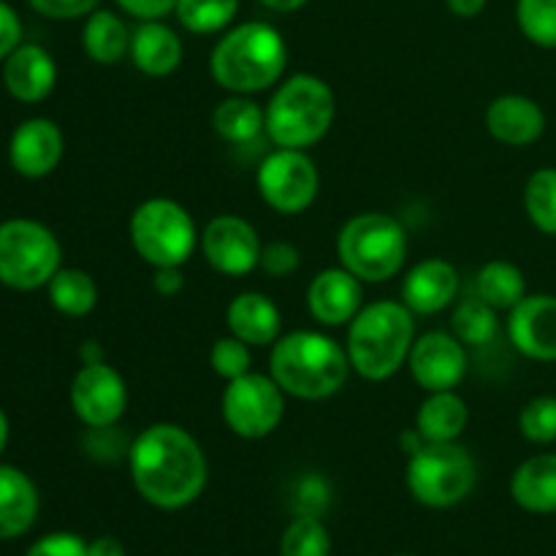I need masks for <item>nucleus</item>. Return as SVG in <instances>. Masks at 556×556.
I'll return each mask as SVG.
<instances>
[{
	"instance_id": "nucleus-1",
	"label": "nucleus",
	"mask_w": 556,
	"mask_h": 556,
	"mask_svg": "<svg viewBox=\"0 0 556 556\" xmlns=\"http://www.w3.org/2000/svg\"><path fill=\"white\" fill-rule=\"evenodd\" d=\"M134 489L157 510H182L206 489L210 465L199 440L179 424H152L130 440Z\"/></svg>"
},
{
	"instance_id": "nucleus-2",
	"label": "nucleus",
	"mask_w": 556,
	"mask_h": 556,
	"mask_svg": "<svg viewBox=\"0 0 556 556\" xmlns=\"http://www.w3.org/2000/svg\"><path fill=\"white\" fill-rule=\"evenodd\" d=\"M351 369L345 348L324 331L299 329L282 334L269 353V375L293 400H329L342 391Z\"/></svg>"
},
{
	"instance_id": "nucleus-3",
	"label": "nucleus",
	"mask_w": 556,
	"mask_h": 556,
	"mask_svg": "<svg viewBox=\"0 0 556 556\" xmlns=\"http://www.w3.org/2000/svg\"><path fill=\"white\" fill-rule=\"evenodd\" d=\"M288 47L269 22H242L231 27L210 54V74L231 96H255L282 79Z\"/></svg>"
},
{
	"instance_id": "nucleus-4",
	"label": "nucleus",
	"mask_w": 556,
	"mask_h": 556,
	"mask_svg": "<svg viewBox=\"0 0 556 556\" xmlns=\"http://www.w3.org/2000/svg\"><path fill=\"white\" fill-rule=\"evenodd\" d=\"M416 342V320L405 302H369L348 324L345 351L364 380H389L407 364Z\"/></svg>"
},
{
	"instance_id": "nucleus-5",
	"label": "nucleus",
	"mask_w": 556,
	"mask_h": 556,
	"mask_svg": "<svg viewBox=\"0 0 556 556\" xmlns=\"http://www.w3.org/2000/svg\"><path fill=\"white\" fill-rule=\"evenodd\" d=\"M266 136L275 147L307 150L329 134L337 114V98L329 81L315 74H293L280 81L266 103Z\"/></svg>"
},
{
	"instance_id": "nucleus-6",
	"label": "nucleus",
	"mask_w": 556,
	"mask_h": 556,
	"mask_svg": "<svg viewBox=\"0 0 556 556\" xmlns=\"http://www.w3.org/2000/svg\"><path fill=\"white\" fill-rule=\"evenodd\" d=\"M337 258L362 282H386L407 264V231L389 212H362L337 233Z\"/></svg>"
},
{
	"instance_id": "nucleus-7",
	"label": "nucleus",
	"mask_w": 556,
	"mask_h": 556,
	"mask_svg": "<svg viewBox=\"0 0 556 556\" xmlns=\"http://www.w3.org/2000/svg\"><path fill=\"white\" fill-rule=\"evenodd\" d=\"M407 492L424 508L445 510L465 503L478 483V465L459 443H424L407 456Z\"/></svg>"
},
{
	"instance_id": "nucleus-8",
	"label": "nucleus",
	"mask_w": 556,
	"mask_h": 556,
	"mask_svg": "<svg viewBox=\"0 0 556 556\" xmlns=\"http://www.w3.org/2000/svg\"><path fill=\"white\" fill-rule=\"evenodd\" d=\"M128 237L136 255L152 269L182 266L199 248V228L193 215L179 201L155 195L141 201L128 223Z\"/></svg>"
},
{
	"instance_id": "nucleus-9",
	"label": "nucleus",
	"mask_w": 556,
	"mask_h": 556,
	"mask_svg": "<svg viewBox=\"0 0 556 556\" xmlns=\"http://www.w3.org/2000/svg\"><path fill=\"white\" fill-rule=\"evenodd\" d=\"M63 266V248L52 228L30 217L0 223V282L14 291L49 286Z\"/></svg>"
},
{
	"instance_id": "nucleus-10",
	"label": "nucleus",
	"mask_w": 556,
	"mask_h": 556,
	"mask_svg": "<svg viewBox=\"0 0 556 556\" xmlns=\"http://www.w3.org/2000/svg\"><path fill=\"white\" fill-rule=\"evenodd\" d=\"M220 413L226 427L237 438L264 440L286 418V391L271 375L248 372L237 380H228Z\"/></svg>"
},
{
	"instance_id": "nucleus-11",
	"label": "nucleus",
	"mask_w": 556,
	"mask_h": 556,
	"mask_svg": "<svg viewBox=\"0 0 556 556\" xmlns=\"http://www.w3.org/2000/svg\"><path fill=\"white\" fill-rule=\"evenodd\" d=\"M255 185L266 206L280 215H302L318 199L320 174L304 150L277 147L261 161Z\"/></svg>"
},
{
	"instance_id": "nucleus-12",
	"label": "nucleus",
	"mask_w": 556,
	"mask_h": 556,
	"mask_svg": "<svg viewBox=\"0 0 556 556\" xmlns=\"http://www.w3.org/2000/svg\"><path fill=\"white\" fill-rule=\"evenodd\" d=\"M71 407L87 429L117 427L128 410V383L112 364H81L71 380Z\"/></svg>"
},
{
	"instance_id": "nucleus-13",
	"label": "nucleus",
	"mask_w": 556,
	"mask_h": 556,
	"mask_svg": "<svg viewBox=\"0 0 556 556\" xmlns=\"http://www.w3.org/2000/svg\"><path fill=\"white\" fill-rule=\"evenodd\" d=\"M199 248L212 269L226 277H242L258 269L264 244L250 220L239 215H217L201 231Z\"/></svg>"
},
{
	"instance_id": "nucleus-14",
	"label": "nucleus",
	"mask_w": 556,
	"mask_h": 556,
	"mask_svg": "<svg viewBox=\"0 0 556 556\" xmlns=\"http://www.w3.org/2000/svg\"><path fill=\"white\" fill-rule=\"evenodd\" d=\"M410 375L427 394L454 391L467 375V345L454 331H427L413 342Z\"/></svg>"
},
{
	"instance_id": "nucleus-15",
	"label": "nucleus",
	"mask_w": 556,
	"mask_h": 556,
	"mask_svg": "<svg viewBox=\"0 0 556 556\" xmlns=\"http://www.w3.org/2000/svg\"><path fill=\"white\" fill-rule=\"evenodd\" d=\"M508 340L530 362H556V296L527 293L508 313Z\"/></svg>"
},
{
	"instance_id": "nucleus-16",
	"label": "nucleus",
	"mask_w": 556,
	"mask_h": 556,
	"mask_svg": "<svg viewBox=\"0 0 556 556\" xmlns=\"http://www.w3.org/2000/svg\"><path fill=\"white\" fill-rule=\"evenodd\" d=\"M63 130L47 117H30L20 123L9 141L11 168L27 179L49 177L63 161Z\"/></svg>"
},
{
	"instance_id": "nucleus-17",
	"label": "nucleus",
	"mask_w": 556,
	"mask_h": 556,
	"mask_svg": "<svg viewBox=\"0 0 556 556\" xmlns=\"http://www.w3.org/2000/svg\"><path fill=\"white\" fill-rule=\"evenodd\" d=\"M364 307V282L345 266L318 271L307 288V309L320 326H348Z\"/></svg>"
},
{
	"instance_id": "nucleus-18",
	"label": "nucleus",
	"mask_w": 556,
	"mask_h": 556,
	"mask_svg": "<svg viewBox=\"0 0 556 556\" xmlns=\"http://www.w3.org/2000/svg\"><path fill=\"white\" fill-rule=\"evenodd\" d=\"M459 293V271L445 258H424L402 280V302L413 315L443 313Z\"/></svg>"
},
{
	"instance_id": "nucleus-19",
	"label": "nucleus",
	"mask_w": 556,
	"mask_h": 556,
	"mask_svg": "<svg viewBox=\"0 0 556 556\" xmlns=\"http://www.w3.org/2000/svg\"><path fill=\"white\" fill-rule=\"evenodd\" d=\"M486 130L508 147H530L546 134V112L530 96L505 92L486 106Z\"/></svg>"
},
{
	"instance_id": "nucleus-20",
	"label": "nucleus",
	"mask_w": 556,
	"mask_h": 556,
	"mask_svg": "<svg viewBox=\"0 0 556 556\" xmlns=\"http://www.w3.org/2000/svg\"><path fill=\"white\" fill-rule=\"evenodd\" d=\"M3 85L20 103H41L58 85V63L38 43H20L3 60Z\"/></svg>"
},
{
	"instance_id": "nucleus-21",
	"label": "nucleus",
	"mask_w": 556,
	"mask_h": 556,
	"mask_svg": "<svg viewBox=\"0 0 556 556\" xmlns=\"http://www.w3.org/2000/svg\"><path fill=\"white\" fill-rule=\"evenodd\" d=\"M228 334L239 337L253 348L275 345L282 337V313L266 293L244 291L226 307Z\"/></svg>"
},
{
	"instance_id": "nucleus-22",
	"label": "nucleus",
	"mask_w": 556,
	"mask_h": 556,
	"mask_svg": "<svg viewBox=\"0 0 556 556\" xmlns=\"http://www.w3.org/2000/svg\"><path fill=\"white\" fill-rule=\"evenodd\" d=\"M182 38L161 20L139 22L130 36V60L136 68L152 79L172 76L182 65Z\"/></svg>"
},
{
	"instance_id": "nucleus-23",
	"label": "nucleus",
	"mask_w": 556,
	"mask_h": 556,
	"mask_svg": "<svg viewBox=\"0 0 556 556\" xmlns=\"http://www.w3.org/2000/svg\"><path fill=\"white\" fill-rule=\"evenodd\" d=\"M36 483L14 465H0V541L22 538L38 519Z\"/></svg>"
},
{
	"instance_id": "nucleus-24",
	"label": "nucleus",
	"mask_w": 556,
	"mask_h": 556,
	"mask_svg": "<svg viewBox=\"0 0 556 556\" xmlns=\"http://www.w3.org/2000/svg\"><path fill=\"white\" fill-rule=\"evenodd\" d=\"M510 497L527 514H556V454H538L521 462L510 476Z\"/></svg>"
},
{
	"instance_id": "nucleus-25",
	"label": "nucleus",
	"mask_w": 556,
	"mask_h": 556,
	"mask_svg": "<svg viewBox=\"0 0 556 556\" xmlns=\"http://www.w3.org/2000/svg\"><path fill=\"white\" fill-rule=\"evenodd\" d=\"M470 421L467 402L454 391H432L416 413V429L424 443H456Z\"/></svg>"
},
{
	"instance_id": "nucleus-26",
	"label": "nucleus",
	"mask_w": 556,
	"mask_h": 556,
	"mask_svg": "<svg viewBox=\"0 0 556 556\" xmlns=\"http://www.w3.org/2000/svg\"><path fill=\"white\" fill-rule=\"evenodd\" d=\"M130 36L125 20L109 9H96L81 27V49L98 65H117L130 54Z\"/></svg>"
},
{
	"instance_id": "nucleus-27",
	"label": "nucleus",
	"mask_w": 556,
	"mask_h": 556,
	"mask_svg": "<svg viewBox=\"0 0 556 556\" xmlns=\"http://www.w3.org/2000/svg\"><path fill=\"white\" fill-rule=\"evenodd\" d=\"M212 128L228 144L248 147L266 134V112L250 96H231L215 106Z\"/></svg>"
},
{
	"instance_id": "nucleus-28",
	"label": "nucleus",
	"mask_w": 556,
	"mask_h": 556,
	"mask_svg": "<svg viewBox=\"0 0 556 556\" xmlns=\"http://www.w3.org/2000/svg\"><path fill=\"white\" fill-rule=\"evenodd\" d=\"M49 302L60 315L68 318H85L98 304V286L90 271L74 269V266H60L58 275L47 286Z\"/></svg>"
},
{
	"instance_id": "nucleus-29",
	"label": "nucleus",
	"mask_w": 556,
	"mask_h": 556,
	"mask_svg": "<svg viewBox=\"0 0 556 556\" xmlns=\"http://www.w3.org/2000/svg\"><path fill=\"white\" fill-rule=\"evenodd\" d=\"M476 293L494 309H514L527 296L525 271L516 264L503 258H494L481 266L476 277Z\"/></svg>"
},
{
	"instance_id": "nucleus-30",
	"label": "nucleus",
	"mask_w": 556,
	"mask_h": 556,
	"mask_svg": "<svg viewBox=\"0 0 556 556\" xmlns=\"http://www.w3.org/2000/svg\"><path fill=\"white\" fill-rule=\"evenodd\" d=\"M451 331L467 348L489 345L500 331L497 309L483 302L478 293L470 299H462L454 307V315H451Z\"/></svg>"
},
{
	"instance_id": "nucleus-31",
	"label": "nucleus",
	"mask_w": 556,
	"mask_h": 556,
	"mask_svg": "<svg viewBox=\"0 0 556 556\" xmlns=\"http://www.w3.org/2000/svg\"><path fill=\"white\" fill-rule=\"evenodd\" d=\"M525 210L532 226L546 237H556V168L543 166L525 185Z\"/></svg>"
},
{
	"instance_id": "nucleus-32",
	"label": "nucleus",
	"mask_w": 556,
	"mask_h": 556,
	"mask_svg": "<svg viewBox=\"0 0 556 556\" xmlns=\"http://www.w3.org/2000/svg\"><path fill=\"white\" fill-rule=\"evenodd\" d=\"M239 0H177L179 25L199 36H210V33H220L237 20Z\"/></svg>"
},
{
	"instance_id": "nucleus-33",
	"label": "nucleus",
	"mask_w": 556,
	"mask_h": 556,
	"mask_svg": "<svg viewBox=\"0 0 556 556\" xmlns=\"http://www.w3.org/2000/svg\"><path fill=\"white\" fill-rule=\"evenodd\" d=\"M280 556H331V535L318 516L296 514L280 538Z\"/></svg>"
},
{
	"instance_id": "nucleus-34",
	"label": "nucleus",
	"mask_w": 556,
	"mask_h": 556,
	"mask_svg": "<svg viewBox=\"0 0 556 556\" xmlns=\"http://www.w3.org/2000/svg\"><path fill=\"white\" fill-rule=\"evenodd\" d=\"M516 22L527 41L543 49H556V0H519Z\"/></svg>"
},
{
	"instance_id": "nucleus-35",
	"label": "nucleus",
	"mask_w": 556,
	"mask_h": 556,
	"mask_svg": "<svg viewBox=\"0 0 556 556\" xmlns=\"http://www.w3.org/2000/svg\"><path fill=\"white\" fill-rule=\"evenodd\" d=\"M519 432L535 445L556 443V396L543 394L527 402L519 413Z\"/></svg>"
},
{
	"instance_id": "nucleus-36",
	"label": "nucleus",
	"mask_w": 556,
	"mask_h": 556,
	"mask_svg": "<svg viewBox=\"0 0 556 556\" xmlns=\"http://www.w3.org/2000/svg\"><path fill=\"white\" fill-rule=\"evenodd\" d=\"M248 342H242L239 337L228 334V337H220V340L212 345L210 351V367L212 372L217 375V378H223L228 383V380H237L242 378V375L253 372V353H250Z\"/></svg>"
},
{
	"instance_id": "nucleus-37",
	"label": "nucleus",
	"mask_w": 556,
	"mask_h": 556,
	"mask_svg": "<svg viewBox=\"0 0 556 556\" xmlns=\"http://www.w3.org/2000/svg\"><path fill=\"white\" fill-rule=\"evenodd\" d=\"M299 266H302V253H299L296 244L291 242H269L261 250L258 269L264 271L266 277H291L296 275Z\"/></svg>"
},
{
	"instance_id": "nucleus-38",
	"label": "nucleus",
	"mask_w": 556,
	"mask_h": 556,
	"mask_svg": "<svg viewBox=\"0 0 556 556\" xmlns=\"http://www.w3.org/2000/svg\"><path fill=\"white\" fill-rule=\"evenodd\" d=\"M25 556H87V541L76 532H49L38 538Z\"/></svg>"
},
{
	"instance_id": "nucleus-39",
	"label": "nucleus",
	"mask_w": 556,
	"mask_h": 556,
	"mask_svg": "<svg viewBox=\"0 0 556 556\" xmlns=\"http://www.w3.org/2000/svg\"><path fill=\"white\" fill-rule=\"evenodd\" d=\"M27 3L47 20H79L90 16L101 0H27Z\"/></svg>"
},
{
	"instance_id": "nucleus-40",
	"label": "nucleus",
	"mask_w": 556,
	"mask_h": 556,
	"mask_svg": "<svg viewBox=\"0 0 556 556\" xmlns=\"http://www.w3.org/2000/svg\"><path fill=\"white\" fill-rule=\"evenodd\" d=\"M128 16H136L139 22L163 20L177 9V0H114Z\"/></svg>"
},
{
	"instance_id": "nucleus-41",
	"label": "nucleus",
	"mask_w": 556,
	"mask_h": 556,
	"mask_svg": "<svg viewBox=\"0 0 556 556\" xmlns=\"http://www.w3.org/2000/svg\"><path fill=\"white\" fill-rule=\"evenodd\" d=\"M22 43V22L9 3L0 0V63Z\"/></svg>"
},
{
	"instance_id": "nucleus-42",
	"label": "nucleus",
	"mask_w": 556,
	"mask_h": 556,
	"mask_svg": "<svg viewBox=\"0 0 556 556\" xmlns=\"http://www.w3.org/2000/svg\"><path fill=\"white\" fill-rule=\"evenodd\" d=\"M152 288H155L157 296L174 299L185 288V275L182 266H161L152 275Z\"/></svg>"
},
{
	"instance_id": "nucleus-43",
	"label": "nucleus",
	"mask_w": 556,
	"mask_h": 556,
	"mask_svg": "<svg viewBox=\"0 0 556 556\" xmlns=\"http://www.w3.org/2000/svg\"><path fill=\"white\" fill-rule=\"evenodd\" d=\"M87 556H128L123 541L114 535H101L87 543Z\"/></svg>"
},
{
	"instance_id": "nucleus-44",
	"label": "nucleus",
	"mask_w": 556,
	"mask_h": 556,
	"mask_svg": "<svg viewBox=\"0 0 556 556\" xmlns=\"http://www.w3.org/2000/svg\"><path fill=\"white\" fill-rule=\"evenodd\" d=\"M486 3L489 0H445L451 14L462 16V20H472V16H478L483 9H486Z\"/></svg>"
},
{
	"instance_id": "nucleus-45",
	"label": "nucleus",
	"mask_w": 556,
	"mask_h": 556,
	"mask_svg": "<svg viewBox=\"0 0 556 556\" xmlns=\"http://www.w3.org/2000/svg\"><path fill=\"white\" fill-rule=\"evenodd\" d=\"M258 3L264 5V9L277 11V14H293V11L307 5V0H258Z\"/></svg>"
},
{
	"instance_id": "nucleus-46",
	"label": "nucleus",
	"mask_w": 556,
	"mask_h": 556,
	"mask_svg": "<svg viewBox=\"0 0 556 556\" xmlns=\"http://www.w3.org/2000/svg\"><path fill=\"white\" fill-rule=\"evenodd\" d=\"M79 356H81V364H96V362H106V358H103V351H101V345H98L96 340H87L85 345H81Z\"/></svg>"
},
{
	"instance_id": "nucleus-47",
	"label": "nucleus",
	"mask_w": 556,
	"mask_h": 556,
	"mask_svg": "<svg viewBox=\"0 0 556 556\" xmlns=\"http://www.w3.org/2000/svg\"><path fill=\"white\" fill-rule=\"evenodd\" d=\"M5 445H9V416L0 410V454L5 451Z\"/></svg>"
},
{
	"instance_id": "nucleus-48",
	"label": "nucleus",
	"mask_w": 556,
	"mask_h": 556,
	"mask_svg": "<svg viewBox=\"0 0 556 556\" xmlns=\"http://www.w3.org/2000/svg\"><path fill=\"white\" fill-rule=\"evenodd\" d=\"M394 556H416V554H394Z\"/></svg>"
}]
</instances>
